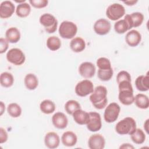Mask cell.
<instances>
[{
	"instance_id": "obj_1",
	"label": "cell",
	"mask_w": 149,
	"mask_h": 149,
	"mask_svg": "<svg viewBox=\"0 0 149 149\" xmlns=\"http://www.w3.org/2000/svg\"><path fill=\"white\" fill-rule=\"evenodd\" d=\"M108 91L104 86H98L90 94L89 99L92 105L98 109H102L106 107L108 103Z\"/></svg>"
},
{
	"instance_id": "obj_2",
	"label": "cell",
	"mask_w": 149,
	"mask_h": 149,
	"mask_svg": "<svg viewBox=\"0 0 149 149\" xmlns=\"http://www.w3.org/2000/svg\"><path fill=\"white\" fill-rule=\"evenodd\" d=\"M119 101L125 105H130L134 102V96L131 81H122L118 83Z\"/></svg>"
},
{
	"instance_id": "obj_3",
	"label": "cell",
	"mask_w": 149,
	"mask_h": 149,
	"mask_svg": "<svg viewBox=\"0 0 149 149\" xmlns=\"http://www.w3.org/2000/svg\"><path fill=\"white\" fill-rule=\"evenodd\" d=\"M136 129L135 120L132 117H126L119 121L115 126L116 133L120 135H130Z\"/></svg>"
},
{
	"instance_id": "obj_4",
	"label": "cell",
	"mask_w": 149,
	"mask_h": 149,
	"mask_svg": "<svg viewBox=\"0 0 149 149\" xmlns=\"http://www.w3.org/2000/svg\"><path fill=\"white\" fill-rule=\"evenodd\" d=\"M59 36L64 39H72L76 35L77 27L76 24L70 21H63L59 27Z\"/></svg>"
},
{
	"instance_id": "obj_5",
	"label": "cell",
	"mask_w": 149,
	"mask_h": 149,
	"mask_svg": "<svg viewBox=\"0 0 149 149\" xmlns=\"http://www.w3.org/2000/svg\"><path fill=\"white\" fill-rule=\"evenodd\" d=\"M39 22L44 26L47 33L51 34L56 31L58 27V20L52 14L48 13L42 14L39 19Z\"/></svg>"
},
{
	"instance_id": "obj_6",
	"label": "cell",
	"mask_w": 149,
	"mask_h": 149,
	"mask_svg": "<svg viewBox=\"0 0 149 149\" xmlns=\"http://www.w3.org/2000/svg\"><path fill=\"white\" fill-rule=\"evenodd\" d=\"M125 14V7L118 3H114L109 5L106 10L107 17L112 21L119 20Z\"/></svg>"
},
{
	"instance_id": "obj_7",
	"label": "cell",
	"mask_w": 149,
	"mask_h": 149,
	"mask_svg": "<svg viewBox=\"0 0 149 149\" xmlns=\"http://www.w3.org/2000/svg\"><path fill=\"white\" fill-rule=\"evenodd\" d=\"M120 111V107L116 102H111L106 107L104 113V118L107 123L115 122L119 116Z\"/></svg>"
},
{
	"instance_id": "obj_8",
	"label": "cell",
	"mask_w": 149,
	"mask_h": 149,
	"mask_svg": "<svg viewBox=\"0 0 149 149\" xmlns=\"http://www.w3.org/2000/svg\"><path fill=\"white\" fill-rule=\"evenodd\" d=\"M6 56L9 62L17 66L23 64L26 60L24 52L20 49L17 48L9 49L6 53Z\"/></svg>"
},
{
	"instance_id": "obj_9",
	"label": "cell",
	"mask_w": 149,
	"mask_h": 149,
	"mask_svg": "<svg viewBox=\"0 0 149 149\" xmlns=\"http://www.w3.org/2000/svg\"><path fill=\"white\" fill-rule=\"evenodd\" d=\"M94 85L91 81L84 79L79 82L75 86V93L77 95L84 97L91 94L94 91Z\"/></svg>"
},
{
	"instance_id": "obj_10",
	"label": "cell",
	"mask_w": 149,
	"mask_h": 149,
	"mask_svg": "<svg viewBox=\"0 0 149 149\" xmlns=\"http://www.w3.org/2000/svg\"><path fill=\"white\" fill-rule=\"evenodd\" d=\"M90 120L86 125L87 129L92 132L99 131L102 127V122L101 115L96 112H89Z\"/></svg>"
},
{
	"instance_id": "obj_11",
	"label": "cell",
	"mask_w": 149,
	"mask_h": 149,
	"mask_svg": "<svg viewBox=\"0 0 149 149\" xmlns=\"http://www.w3.org/2000/svg\"><path fill=\"white\" fill-rule=\"evenodd\" d=\"M144 15L139 12H133L131 14L126 15L124 19L127 23L130 30L132 28H136L141 25L144 21Z\"/></svg>"
},
{
	"instance_id": "obj_12",
	"label": "cell",
	"mask_w": 149,
	"mask_h": 149,
	"mask_svg": "<svg viewBox=\"0 0 149 149\" xmlns=\"http://www.w3.org/2000/svg\"><path fill=\"white\" fill-rule=\"evenodd\" d=\"M93 29L97 34L104 36L107 34L110 31L111 24L110 22L108 20L101 18L95 22Z\"/></svg>"
},
{
	"instance_id": "obj_13",
	"label": "cell",
	"mask_w": 149,
	"mask_h": 149,
	"mask_svg": "<svg viewBox=\"0 0 149 149\" xmlns=\"http://www.w3.org/2000/svg\"><path fill=\"white\" fill-rule=\"evenodd\" d=\"M79 72L83 77L90 79L95 74V67L94 65L90 62H84L80 65Z\"/></svg>"
},
{
	"instance_id": "obj_14",
	"label": "cell",
	"mask_w": 149,
	"mask_h": 149,
	"mask_svg": "<svg viewBox=\"0 0 149 149\" xmlns=\"http://www.w3.org/2000/svg\"><path fill=\"white\" fill-rule=\"evenodd\" d=\"M105 145V140L100 134H94L88 139V146L90 149H103Z\"/></svg>"
},
{
	"instance_id": "obj_15",
	"label": "cell",
	"mask_w": 149,
	"mask_h": 149,
	"mask_svg": "<svg viewBox=\"0 0 149 149\" xmlns=\"http://www.w3.org/2000/svg\"><path fill=\"white\" fill-rule=\"evenodd\" d=\"M15 10V5L10 1H5L0 5V17L7 19L12 16Z\"/></svg>"
},
{
	"instance_id": "obj_16",
	"label": "cell",
	"mask_w": 149,
	"mask_h": 149,
	"mask_svg": "<svg viewBox=\"0 0 149 149\" xmlns=\"http://www.w3.org/2000/svg\"><path fill=\"white\" fill-rule=\"evenodd\" d=\"M52 122L55 127L59 129H63L68 126V119L65 113L58 112L52 116Z\"/></svg>"
},
{
	"instance_id": "obj_17",
	"label": "cell",
	"mask_w": 149,
	"mask_h": 149,
	"mask_svg": "<svg viewBox=\"0 0 149 149\" xmlns=\"http://www.w3.org/2000/svg\"><path fill=\"white\" fill-rule=\"evenodd\" d=\"M44 144L48 148H56L59 146L60 137L56 133L49 132L44 137Z\"/></svg>"
},
{
	"instance_id": "obj_18",
	"label": "cell",
	"mask_w": 149,
	"mask_h": 149,
	"mask_svg": "<svg viewBox=\"0 0 149 149\" xmlns=\"http://www.w3.org/2000/svg\"><path fill=\"white\" fill-rule=\"evenodd\" d=\"M141 35L136 30H132L128 31L125 36L126 42L131 47L137 46L141 42Z\"/></svg>"
},
{
	"instance_id": "obj_19",
	"label": "cell",
	"mask_w": 149,
	"mask_h": 149,
	"mask_svg": "<svg viewBox=\"0 0 149 149\" xmlns=\"http://www.w3.org/2000/svg\"><path fill=\"white\" fill-rule=\"evenodd\" d=\"M72 116L74 122L80 125H87L90 120L89 113L82 110L81 109L76 111L72 114Z\"/></svg>"
},
{
	"instance_id": "obj_20",
	"label": "cell",
	"mask_w": 149,
	"mask_h": 149,
	"mask_svg": "<svg viewBox=\"0 0 149 149\" xmlns=\"http://www.w3.org/2000/svg\"><path fill=\"white\" fill-rule=\"evenodd\" d=\"M135 86L136 88L142 92L147 91L149 90V76L148 73L146 75H140L135 80Z\"/></svg>"
},
{
	"instance_id": "obj_21",
	"label": "cell",
	"mask_w": 149,
	"mask_h": 149,
	"mask_svg": "<svg viewBox=\"0 0 149 149\" xmlns=\"http://www.w3.org/2000/svg\"><path fill=\"white\" fill-rule=\"evenodd\" d=\"M61 141L65 146L73 147L77 143V137L74 132L66 131L62 135Z\"/></svg>"
},
{
	"instance_id": "obj_22",
	"label": "cell",
	"mask_w": 149,
	"mask_h": 149,
	"mask_svg": "<svg viewBox=\"0 0 149 149\" xmlns=\"http://www.w3.org/2000/svg\"><path fill=\"white\" fill-rule=\"evenodd\" d=\"M20 31L15 27L8 29L5 32V38L9 43H17L20 40Z\"/></svg>"
},
{
	"instance_id": "obj_23",
	"label": "cell",
	"mask_w": 149,
	"mask_h": 149,
	"mask_svg": "<svg viewBox=\"0 0 149 149\" xmlns=\"http://www.w3.org/2000/svg\"><path fill=\"white\" fill-rule=\"evenodd\" d=\"M70 48L74 52H81L86 48L85 41L80 37H74L70 42Z\"/></svg>"
},
{
	"instance_id": "obj_24",
	"label": "cell",
	"mask_w": 149,
	"mask_h": 149,
	"mask_svg": "<svg viewBox=\"0 0 149 149\" xmlns=\"http://www.w3.org/2000/svg\"><path fill=\"white\" fill-rule=\"evenodd\" d=\"M24 83L27 89L29 90H34L38 85V80L34 74L28 73L24 77Z\"/></svg>"
},
{
	"instance_id": "obj_25",
	"label": "cell",
	"mask_w": 149,
	"mask_h": 149,
	"mask_svg": "<svg viewBox=\"0 0 149 149\" xmlns=\"http://www.w3.org/2000/svg\"><path fill=\"white\" fill-rule=\"evenodd\" d=\"M134 102L137 107L142 109H146L149 107V99L147 95L139 93L134 97Z\"/></svg>"
},
{
	"instance_id": "obj_26",
	"label": "cell",
	"mask_w": 149,
	"mask_h": 149,
	"mask_svg": "<svg viewBox=\"0 0 149 149\" xmlns=\"http://www.w3.org/2000/svg\"><path fill=\"white\" fill-rule=\"evenodd\" d=\"M31 12L30 5L27 3L24 2L18 4L16 9V14L17 16L21 18L27 17Z\"/></svg>"
},
{
	"instance_id": "obj_27",
	"label": "cell",
	"mask_w": 149,
	"mask_h": 149,
	"mask_svg": "<svg viewBox=\"0 0 149 149\" xmlns=\"http://www.w3.org/2000/svg\"><path fill=\"white\" fill-rule=\"evenodd\" d=\"M55 103L49 100H44L40 104V111L45 114H51L55 111Z\"/></svg>"
},
{
	"instance_id": "obj_28",
	"label": "cell",
	"mask_w": 149,
	"mask_h": 149,
	"mask_svg": "<svg viewBox=\"0 0 149 149\" xmlns=\"http://www.w3.org/2000/svg\"><path fill=\"white\" fill-rule=\"evenodd\" d=\"M130 138L132 141L136 144H141L146 140V134L143 130L136 128L135 131L131 134Z\"/></svg>"
},
{
	"instance_id": "obj_29",
	"label": "cell",
	"mask_w": 149,
	"mask_h": 149,
	"mask_svg": "<svg viewBox=\"0 0 149 149\" xmlns=\"http://www.w3.org/2000/svg\"><path fill=\"white\" fill-rule=\"evenodd\" d=\"M46 45L49 50L52 51H56L61 48L62 44L61 40L58 37L51 36L47 38Z\"/></svg>"
},
{
	"instance_id": "obj_30",
	"label": "cell",
	"mask_w": 149,
	"mask_h": 149,
	"mask_svg": "<svg viewBox=\"0 0 149 149\" xmlns=\"http://www.w3.org/2000/svg\"><path fill=\"white\" fill-rule=\"evenodd\" d=\"M0 83L2 87L8 88L11 87L14 83V78L13 75L9 72H5L1 74Z\"/></svg>"
},
{
	"instance_id": "obj_31",
	"label": "cell",
	"mask_w": 149,
	"mask_h": 149,
	"mask_svg": "<svg viewBox=\"0 0 149 149\" xmlns=\"http://www.w3.org/2000/svg\"><path fill=\"white\" fill-rule=\"evenodd\" d=\"M7 112L11 117L16 118L21 115L22 108L17 103L12 102L8 105Z\"/></svg>"
},
{
	"instance_id": "obj_32",
	"label": "cell",
	"mask_w": 149,
	"mask_h": 149,
	"mask_svg": "<svg viewBox=\"0 0 149 149\" xmlns=\"http://www.w3.org/2000/svg\"><path fill=\"white\" fill-rule=\"evenodd\" d=\"M81 109V106L79 102L74 100L68 101L65 104V109L69 115H72L77 109Z\"/></svg>"
},
{
	"instance_id": "obj_33",
	"label": "cell",
	"mask_w": 149,
	"mask_h": 149,
	"mask_svg": "<svg viewBox=\"0 0 149 149\" xmlns=\"http://www.w3.org/2000/svg\"><path fill=\"white\" fill-rule=\"evenodd\" d=\"M114 30L118 34H124L130 30L129 25L126 21L123 19L117 21L114 24Z\"/></svg>"
},
{
	"instance_id": "obj_34",
	"label": "cell",
	"mask_w": 149,
	"mask_h": 149,
	"mask_svg": "<svg viewBox=\"0 0 149 149\" xmlns=\"http://www.w3.org/2000/svg\"><path fill=\"white\" fill-rule=\"evenodd\" d=\"M113 74V70L112 68L109 69H98L97 72V76L98 79L104 81H107L111 79Z\"/></svg>"
},
{
	"instance_id": "obj_35",
	"label": "cell",
	"mask_w": 149,
	"mask_h": 149,
	"mask_svg": "<svg viewBox=\"0 0 149 149\" xmlns=\"http://www.w3.org/2000/svg\"><path fill=\"white\" fill-rule=\"evenodd\" d=\"M96 64L98 69H109L112 68L109 59L105 57L99 58L97 60Z\"/></svg>"
},
{
	"instance_id": "obj_36",
	"label": "cell",
	"mask_w": 149,
	"mask_h": 149,
	"mask_svg": "<svg viewBox=\"0 0 149 149\" xmlns=\"http://www.w3.org/2000/svg\"><path fill=\"white\" fill-rule=\"evenodd\" d=\"M131 81V76L125 70H121L120 71L117 76H116V81L117 83H119L122 81Z\"/></svg>"
},
{
	"instance_id": "obj_37",
	"label": "cell",
	"mask_w": 149,
	"mask_h": 149,
	"mask_svg": "<svg viewBox=\"0 0 149 149\" xmlns=\"http://www.w3.org/2000/svg\"><path fill=\"white\" fill-rule=\"evenodd\" d=\"M29 3L35 8L41 9L48 5V1L47 0H30Z\"/></svg>"
},
{
	"instance_id": "obj_38",
	"label": "cell",
	"mask_w": 149,
	"mask_h": 149,
	"mask_svg": "<svg viewBox=\"0 0 149 149\" xmlns=\"http://www.w3.org/2000/svg\"><path fill=\"white\" fill-rule=\"evenodd\" d=\"M9 42L6 38H0V54H2L6 52L8 49Z\"/></svg>"
},
{
	"instance_id": "obj_39",
	"label": "cell",
	"mask_w": 149,
	"mask_h": 149,
	"mask_svg": "<svg viewBox=\"0 0 149 149\" xmlns=\"http://www.w3.org/2000/svg\"><path fill=\"white\" fill-rule=\"evenodd\" d=\"M8 135L6 130L3 127H0V143L2 144L8 140Z\"/></svg>"
},
{
	"instance_id": "obj_40",
	"label": "cell",
	"mask_w": 149,
	"mask_h": 149,
	"mask_svg": "<svg viewBox=\"0 0 149 149\" xmlns=\"http://www.w3.org/2000/svg\"><path fill=\"white\" fill-rule=\"evenodd\" d=\"M120 149H134V147L133 146H132L131 144L130 143H123L122 144L120 147H119Z\"/></svg>"
},
{
	"instance_id": "obj_41",
	"label": "cell",
	"mask_w": 149,
	"mask_h": 149,
	"mask_svg": "<svg viewBox=\"0 0 149 149\" xmlns=\"http://www.w3.org/2000/svg\"><path fill=\"white\" fill-rule=\"evenodd\" d=\"M138 1L137 0H132V1H123L124 3H125L127 6H133L135 5Z\"/></svg>"
},
{
	"instance_id": "obj_42",
	"label": "cell",
	"mask_w": 149,
	"mask_h": 149,
	"mask_svg": "<svg viewBox=\"0 0 149 149\" xmlns=\"http://www.w3.org/2000/svg\"><path fill=\"white\" fill-rule=\"evenodd\" d=\"M148 125H149V119H147L144 123V129L147 134H148Z\"/></svg>"
},
{
	"instance_id": "obj_43",
	"label": "cell",
	"mask_w": 149,
	"mask_h": 149,
	"mask_svg": "<svg viewBox=\"0 0 149 149\" xmlns=\"http://www.w3.org/2000/svg\"><path fill=\"white\" fill-rule=\"evenodd\" d=\"M0 108H1V112H0V115L2 116V114L3 113V112H5V105L3 104V102L2 101L0 102Z\"/></svg>"
}]
</instances>
